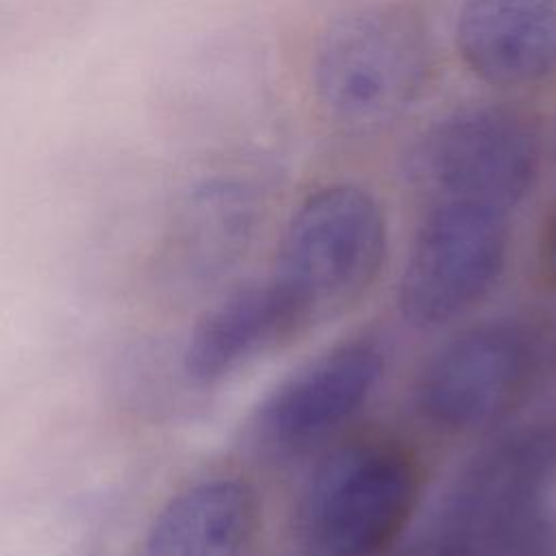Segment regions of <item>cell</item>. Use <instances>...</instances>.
Here are the masks:
<instances>
[{
    "mask_svg": "<svg viewBox=\"0 0 556 556\" xmlns=\"http://www.w3.org/2000/svg\"><path fill=\"white\" fill-rule=\"evenodd\" d=\"M387 256V219L378 200L356 185H328L289 217L269 282L302 332L358 304Z\"/></svg>",
    "mask_w": 556,
    "mask_h": 556,
    "instance_id": "obj_1",
    "label": "cell"
},
{
    "mask_svg": "<svg viewBox=\"0 0 556 556\" xmlns=\"http://www.w3.org/2000/svg\"><path fill=\"white\" fill-rule=\"evenodd\" d=\"M421 471L408 447L369 437L330 450L298 502L304 556H382L415 513Z\"/></svg>",
    "mask_w": 556,
    "mask_h": 556,
    "instance_id": "obj_2",
    "label": "cell"
},
{
    "mask_svg": "<svg viewBox=\"0 0 556 556\" xmlns=\"http://www.w3.org/2000/svg\"><path fill=\"white\" fill-rule=\"evenodd\" d=\"M432 50L421 22L402 7H365L334 20L313 59V87L341 128L371 132L400 119L424 93Z\"/></svg>",
    "mask_w": 556,
    "mask_h": 556,
    "instance_id": "obj_3",
    "label": "cell"
},
{
    "mask_svg": "<svg viewBox=\"0 0 556 556\" xmlns=\"http://www.w3.org/2000/svg\"><path fill=\"white\" fill-rule=\"evenodd\" d=\"M541 163L534 122L519 109L480 102L434 122L413 146L410 176L432 202H467L510 213Z\"/></svg>",
    "mask_w": 556,
    "mask_h": 556,
    "instance_id": "obj_4",
    "label": "cell"
},
{
    "mask_svg": "<svg viewBox=\"0 0 556 556\" xmlns=\"http://www.w3.org/2000/svg\"><path fill=\"white\" fill-rule=\"evenodd\" d=\"M508 256V215L467 202H432L397 285L402 317L439 328L473 308Z\"/></svg>",
    "mask_w": 556,
    "mask_h": 556,
    "instance_id": "obj_5",
    "label": "cell"
},
{
    "mask_svg": "<svg viewBox=\"0 0 556 556\" xmlns=\"http://www.w3.org/2000/svg\"><path fill=\"white\" fill-rule=\"evenodd\" d=\"M536 339L517 321H489L443 343L424 365L415 400L445 430L471 432L508 417L539 374Z\"/></svg>",
    "mask_w": 556,
    "mask_h": 556,
    "instance_id": "obj_6",
    "label": "cell"
},
{
    "mask_svg": "<svg viewBox=\"0 0 556 556\" xmlns=\"http://www.w3.org/2000/svg\"><path fill=\"white\" fill-rule=\"evenodd\" d=\"M382 371L384 352L369 339L345 341L313 356L256 406L252 441L271 456L315 450L367 404Z\"/></svg>",
    "mask_w": 556,
    "mask_h": 556,
    "instance_id": "obj_7",
    "label": "cell"
},
{
    "mask_svg": "<svg viewBox=\"0 0 556 556\" xmlns=\"http://www.w3.org/2000/svg\"><path fill=\"white\" fill-rule=\"evenodd\" d=\"M454 35L465 65L493 87L556 72V0H465Z\"/></svg>",
    "mask_w": 556,
    "mask_h": 556,
    "instance_id": "obj_8",
    "label": "cell"
},
{
    "mask_svg": "<svg viewBox=\"0 0 556 556\" xmlns=\"http://www.w3.org/2000/svg\"><path fill=\"white\" fill-rule=\"evenodd\" d=\"M300 334L298 319L269 278L254 280L204 311L185 343L182 369L193 384L213 387Z\"/></svg>",
    "mask_w": 556,
    "mask_h": 556,
    "instance_id": "obj_9",
    "label": "cell"
},
{
    "mask_svg": "<svg viewBox=\"0 0 556 556\" xmlns=\"http://www.w3.org/2000/svg\"><path fill=\"white\" fill-rule=\"evenodd\" d=\"M256 226L252 195L232 182H206L180 204L163 245V269L182 289H206L243 258Z\"/></svg>",
    "mask_w": 556,
    "mask_h": 556,
    "instance_id": "obj_10",
    "label": "cell"
},
{
    "mask_svg": "<svg viewBox=\"0 0 556 556\" xmlns=\"http://www.w3.org/2000/svg\"><path fill=\"white\" fill-rule=\"evenodd\" d=\"M258 530L254 489L213 478L172 497L150 526L143 556H245Z\"/></svg>",
    "mask_w": 556,
    "mask_h": 556,
    "instance_id": "obj_11",
    "label": "cell"
},
{
    "mask_svg": "<svg viewBox=\"0 0 556 556\" xmlns=\"http://www.w3.org/2000/svg\"><path fill=\"white\" fill-rule=\"evenodd\" d=\"M541 267L545 271V278L556 287V215L552 217V222L545 230V237H543Z\"/></svg>",
    "mask_w": 556,
    "mask_h": 556,
    "instance_id": "obj_12",
    "label": "cell"
}]
</instances>
